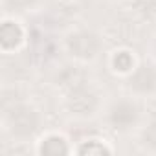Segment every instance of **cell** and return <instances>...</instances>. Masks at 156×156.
Returning <instances> with one entry per match:
<instances>
[{
  "label": "cell",
  "instance_id": "obj_1",
  "mask_svg": "<svg viewBox=\"0 0 156 156\" xmlns=\"http://www.w3.org/2000/svg\"><path fill=\"white\" fill-rule=\"evenodd\" d=\"M59 51L66 61L90 68L105 59L107 41L105 35L88 24H72L59 37Z\"/></svg>",
  "mask_w": 156,
  "mask_h": 156
},
{
  "label": "cell",
  "instance_id": "obj_2",
  "mask_svg": "<svg viewBox=\"0 0 156 156\" xmlns=\"http://www.w3.org/2000/svg\"><path fill=\"white\" fill-rule=\"evenodd\" d=\"M46 130L44 112L31 101L17 98L2 108V132L11 143H33Z\"/></svg>",
  "mask_w": 156,
  "mask_h": 156
},
{
  "label": "cell",
  "instance_id": "obj_3",
  "mask_svg": "<svg viewBox=\"0 0 156 156\" xmlns=\"http://www.w3.org/2000/svg\"><path fill=\"white\" fill-rule=\"evenodd\" d=\"M99 119L103 121V127L116 136H136L149 116L143 99L123 92L107 98Z\"/></svg>",
  "mask_w": 156,
  "mask_h": 156
},
{
  "label": "cell",
  "instance_id": "obj_4",
  "mask_svg": "<svg viewBox=\"0 0 156 156\" xmlns=\"http://www.w3.org/2000/svg\"><path fill=\"white\" fill-rule=\"evenodd\" d=\"M61 98V108L72 121H94L101 118L107 96L101 92V88L87 79L79 87L72 88L70 92L59 96Z\"/></svg>",
  "mask_w": 156,
  "mask_h": 156
},
{
  "label": "cell",
  "instance_id": "obj_5",
  "mask_svg": "<svg viewBox=\"0 0 156 156\" xmlns=\"http://www.w3.org/2000/svg\"><path fill=\"white\" fill-rule=\"evenodd\" d=\"M125 92L149 101L156 99V61L154 59H140L136 68L125 79Z\"/></svg>",
  "mask_w": 156,
  "mask_h": 156
},
{
  "label": "cell",
  "instance_id": "obj_6",
  "mask_svg": "<svg viewBox=\"0 0 156 156\" xmlns=\"http://www.w3.org/2000/svg\"><path fill=\"white\" fill-rule=\"evenodd\" d=\"M30 46V30L20 17L2 15L0 24V51L6 57L19 55Z\"/></svg>",
  "mask_w": 156,
  "mask_h": 156
},
{
  "label": "cell",
  "instance_id": "obj_7",
  "mask_svg": "<svg viewBox=\"0 0 156 156\" xmlns=\"http://www.w3.org/2000/svg\"><path fill=\"white\" fill-rule=\"evenodd\" d=\"M75 143L68 138L66 132L55 130V129H46L31 147V152L41 154V156H61V154H73Z\"/></svg>",
  "mask_w": 156,
  "mask_h": 156
},
{
  "label": "cell",
  "instance_id": "obj_8",
  "mask_svg": "<svg viewBox=\"0 0 156 156\" xmlns=\"http://www.w3.org/2000/svg\"><path fill=\"white\" fill-rule=\"evenodd\" d=\"M87 79H90V75L85 66L64 59V64L61 68L57 66L51 73V87L59 96H62V94L70 92L72 88L79 87L81 83H85Z\"/></svg>",
  "mask_w": 156,
  "mask_h": 156
},
{
  "label": "cell",
  "instance_id": "obj_9",
  "mask_svg": "<svg viewBox=\"0 0 156 156\" xmlns=\"http://www.w3.org/2000/svg\"><path fill=\"white\" fill-rule=\"evenodd\" d=\"M140 55L129 48V46H119V48H114L110 51H107L105 55V62H107V68L112 75L119 77L123 81L127 75L132 73V70L136 68V64L140 62Z\"/></svg>",
  "mask_w": 156,
  "mask_h": 156
},
{
  "label": "cell",
  "instance_id": "obj_10",
  "mask_svg": "<svg viewBox=\"0 0 156 156\" xmlns=\"http://www.w3.org/2000/svg\"><path fill=\"white\" fill-rule=\"evenodd\" d=\"M116 147L103 136L92 134L88 138H81L79 141H75L73 154H83V156H103V154H114Z\"/></svg>",
  "mask_w": 156,
  "mask_h": 156
},
{
  "label": "cell",
  "instance_id": "obj_11",
  "mask_svg": "<svg viewBox=\"0 0 156 156\" xmlns=\"http://www.w3.org/2000/svg\"><path fill=\"white\" fill-rule=\"evenodd\" d=\"M42 6H44V0H0L2 15L20 17V19L41 11Z\"/></svg>",
  "mask_w": 156,
  "mask_h": 156
},
{
  "label": "cell",
  "instance_id": "obj_12",
  "mask_svg": "<svg viewBox=\"0 0 156 156\" xmlns=\"http://www.w3.org/2000/svg\"><path fill=\"white\" fill-rule=\"evenodd\" d=\"M134 138L143 152L156 154V119H147Z\"/></svg>",
  "mask_w": 156,
  "mask_h": 156
},
{
  "label": "cell",
  "instance_id": "obj_13",
  "mask_svg": "<svg viewBox=\"0 0 156 156\" xmlns=\"http://www.w3.org/2000/svg\"><path fill=\"white\" fill-rule=\"evenodd\" d=\"M134 6L143 13H154L156 11V0H134Z\"/></svg>",
  "mask_w": 156,
  "mask_h": 156
}]
</instances>
